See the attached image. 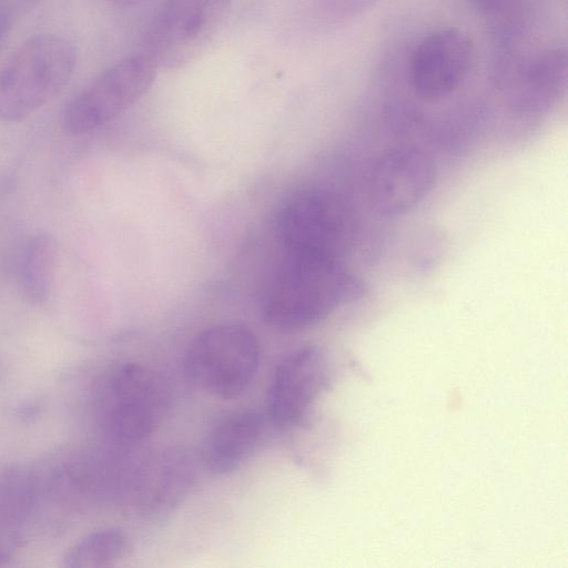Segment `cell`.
<instances>
[{"instance_id":"1","label":"cell","mask_w":568,"mask_h":568,"mask_svg":"<svg viewBox=\"0 0 568 568\" xmlns=\"http://www.w3.org/2000/svg\"><path fill=\"white\" fill-rule=\"evenodd\" d=\"M365 293L362 278L348 271L338 257L293 254L264 291L261 311L272 326L301 329L312 326L344 303Z\"/></svg>"},{"instance_id":"2","label":"cell","mask_w":568,"mask_h":568,"mask_svg":"<svg viewBox=\"0 0 568 568\" xmlns=\"http://www.w3.org/2000/svg\"><path fill=\"white\" fill-rule=\"evenodd\" d=\"M93 414L102 433L115 444L149 437L170 407V392L155 371L132 362L109 367L93 389Z\"/></svg>"},{"instance_id":"3","label":"cell","mask_w":568,"mask_h":568,"mask_svg":"<svg viewBox=\"0 0 568 568\" xmlns=\"http://www.w3.org/2000/svg\"><path fill=\"white\" fill-rule=\"evenodd\" d=\"M77 61L75 44L61 36L22 43L0 69V121H22L49 103L71 80Z\"/></svg>"},{"instance_id":"4","label":"cell","mask_w":568,"mask_h":568,"mask_svg":"<svg viewBox=\"0 0 568 568\" xmlns=\"http://www.w3.org/2000/svg\"><path fill=\"white\" fill-rule=\"evenodd\" d=\"M260 354V344L247 327L219 324L192 339L184 366L197 387L221 398H233L251 384Z\"/></svg>"},{"instance_id":"5","label":"cell","mask_w":568,"mask_h":568,"mask_svg":"<svg viewBox=\"0 0 568 568\" xmlns=\"http://www.w3.org/2000/svg\"><path fill=\"white\" fill-rule=\"evenodd\" d=\"M156 69L146 53L112 64L68 102L61 128L70 135H81L114 120L146 93Z\"/></svg>"},{"instance_id":"6","label":"cell","mask_w":568,"mask_h":568,"mask_svg":"<svg viewBox=\"0 0 568 568\" xmlns=\"http://www.w3.org/2000/svg\"><path fill=\"white\" fill-rule=\"evenodd\" d=\"M229 0H165L148 31L145 52L158 68L193 60L210 42Z\"/></svg>"},{"instance_id":"7","label":"cell","mask_w":568,"mask_h":568,"mask_svg":"<svg viewBox=\"0 0 568 568\" xmlns=\"http://www.w3.org/2000/svg\"><path fill=\"white\" fill-rule=\"evenodd\" d=\"M344 204L324 190H305L292 196L278 216V231L288 253L338 257L352 235Z\"/></svg>"},{"instance_id":"8","label":"cell","mask_w":568,"mask_h":568,"mask_svg":"<svg viewBox=\"0 0 568 568\" xmlns=\"http://www.w3.org/2000/svg\"><path fill=\"white\" fill-rule=\"evenodd\" d=\"M436 179L433 160L416 146L384 153L374 164L367 184L372 210L395 217L413 210L432 190Z\"/></svg>"},{"instance_id":"9","label":"cell","mask_w":568,"mask_h":568,"mask_svg":"<svg viewBox=\"0 0 568 568\" xmlns=\"http://www.w3.org/2000/svg\"><path fill=\"white\" fill-rule=\"evenodd\" d=\"M473 45L456 28L429 32L415 47L409 62V79L415 93L435 101L452 94L468 74Z\"/></svg>"},{"instance_id":"10","label":"cell","mask_w":568,"mask_h":568,"mask_svg":"<svg viewBox=\"0 0 568 568\" xmlns=\"http://www.w3.org/2000/svg\"><path fill=\"white\" fill-rule=\"evenodd\" d=\"M327 382L321 349L305 346L291 352L277 365L267 393V410L277 426L302 422Z\"/></svg>"},{"instance_id":"11","label":"cell","mask_w":568,"mask_h":568,"mask_svg":"<svg viewBox=\"0 0 568 568\" xmlns=\"http://www.w3.org/2000/svg\"><path fill=\"white\" fill-rule=\"evenodd\" d=\"M135 465L125 500L143 516L169 514L187 494L194 480L192 459L171 450Z\"/></svg>"},{"instance_id":"12","label":"cell","mask_w":568,"mask_h":568,"mask_svg":"<svg viewBox=\"0 0 568 568\" xmlns=\"http://www.w3.org/2000/svg\"><path fill=\"white\" fill-rule=\"evenodd\" d=\"M262 418L253 410L233 413L212 430L206 447V465L211 473L224 475L239 468L256 446Z\"/></svg>"},{"instance_id":"13","label":"cell","mask_w":568,"mask_h":568,"mask_svg":"<svg viewBox=\"0 0 568 568\" xmlns=\"http://www.w3.org/2000/svg\"><path fill=\"white\" fill-rule=\"evenodd\" d=\"M58 265V243L48 233L33 234L24 244L19 265L23 296L34 305L50 296Z\"/></svg>"},{"instance_id":"14","label":"cell","mask_w":568,"mask_h":568,"mask_svg":"<svg viewBox=\"0 0 568 568\" xmlns=\"http://www.w3.org/2000/svg\"><path fill=\"white\" fill-rule=\"evenodd\" d=\"M567 75L565 50L551 49L535 57L523 71L516 103L523 110L548 105L564 88Z\"/></svg>"},{"instance_id":"15","label":"cell","mask_w":568,"mask_h":568,"mask_svg":"<svg viewBox=\"0 0 568 568\" xmlns=\"http://www.w3.org/2000/svg\"><path fill=\"white\" fill-rule=\"evenodd\" d=\"M39 488L36 474L27 467L0 468V536L18 539L17 529L32 514Z\"/></svg>"},{"instance_id":"16","label":"cell","mask_w":568,"mask_h":568,"mask_svg":"<svg viewBox=\"0 0 568 568\" xmlns=\"http://www.w3.org/2000/svg\"><path fill=\"white\" fill-rule=\"evenodd\" d=\"M130 550V540L120 529L91 532L74 544L63 557L68 568H103L116 565Z\"/></svg>"},{"instance_id":"17","label":"cell","mask_w":568,"mask_h":568,"mask_svg":"<svg viewBox=\"0 0 568 568\" xmlns=\"http://www.w3.org/2000/svg\"><path fill=\"white\" fill-rule=\"evenodd\" d=\"M471 3L487 17L505 21L520 14L523 9L521 0H470Z\"/></svg>"},{"instance_id":"18","label":"cell","mask_w":568,"mask_h":568,"mask_svg":"<svg viewBox=\"0 0 568 568\" xmlns=\"http://www.w3.org/2000/svg\"><path fill=\"white\" fill-rule=\"evenodd\" d=\"M359 0H320L324 10L339 12L356 9Z\"/></svg>"},{"instance_id":"19","label":"cell","mask_w":568,"mask_h":568,"mask_svg":"<svg viewBox=\"0 0 568 568\" xmlns=\"http://www.w3.org/2000/svg\"><path fill=\"white\" fill-rule=\"evenodd\" d=\"M17 540L16 538L0 536V566L7 565L11 559Z\"/></svg>"},{"instance_id":"20","label":"cell","mask_w":568,"mask_h":568,"mask_svg":"<svg viewBox=\"0 0 568 568\" xmlns=\"http://www.w3.org/2000/svg\"><path fill=\"white\" fill-rule=\"evenodd\" d=\"M110 2L121 7H132L140 4L146 0H109Z\"/></svg>"},{"instance_id":"21","label":"cell","mask_w":568,"mask_h":568,"mask_svg":"<svg viewBox=\"0 0 568 568\" xmlns=\"http://www.w3.org/2000/svg\"><path fill=\"white\" fill-rule=\"evenodd\" d=\"M8 29V18L3 14H0V42L2 41Z\"/></svg>"}]
</instances>
